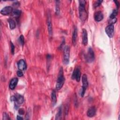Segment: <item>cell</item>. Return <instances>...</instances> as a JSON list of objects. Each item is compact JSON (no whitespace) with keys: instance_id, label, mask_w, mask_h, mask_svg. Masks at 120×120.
<instances>
[{"instance_id":"8","label":"cell","mask_w":120,"mask_h":120,"mask_svg":"<svg viewBox=\"0 0 120 120\" xmlns=\"http://www.w3.org/2000/svg\"><path fill=\"white\" fill-rule=\"evenodd\" d=\"M105 31L107 35L110 38H112L114 35V26L113 24H109L105 29Z\"/></svg>"},{"instance_id":"18","label":"cell","mask_w":120,"mask_h":120,"mask_svg":"<svg viewBox=\"0 0 120 120\" xmlns=\"http://www.w3.org/2000/svg\"><path fill=\"white\" fill-rule=\"evenodd\" d=\"M51 99L52 102V105L54 106L57 103V98L55 90H52L51 93Z\"/></svg>"},{"instance_id":"24","label":"cell","mask_w":120,"mask_h":120,"mask_svg":"<svg viewBox=\"0 0 120 120\" xmlns=\"http://www.w3.org/2000/svg\"><path fill=\"white\" fill-rule=\"evenodd\" d=\"M19 41L22 45H23L24 44V38L22 35H21L19 37Z\"/></svg>"},{"instance_id":"28","label":"cell","mask_w":120,"mask_h":120,"mask_svg":"<svg viewBox=\"0 0 120 120\" xmlns=\"http://www.w3.org/2000/svg\"><path fill=\"white\" fill-rule=\"evenodd\" d=\"M18 112H19V113L21 115H23V114H24V112H25L24 110L23 109H22V108L20 109L19 110V111H18Z\"/></svg>"},{"instance_id":"17","label":"cell","mask_w":120,"mask_h":120,"mask_svg":"<svg viewBox=\"0 0 120 120\" xmlns=\"http://www.w3.org/2000/svg\"><path fill=\"white\" fill-rule=\"evenodd\" d=\"M77 28L76 26H75L74 30L72 34V44L74 45H75L76 44V40H77Z\"/></svg>"},{"instance_id":"10","label":"cell","mask_w":120,"mask_h":120,"mask_svg":"<svg viewBox=\"0 0 120 120\" xmlns=\"http://www.w3.org/2000/svg\"><path fill=\"white\" fill-rule=\"evenodd\" d=\"M13 8L11 6H6L1 9L0 12V14L3 15H8L10 14L11 13H12Z\"/></svg>"},{"instance_id":"27","label":"cell","mask_w":120,"mask_h":120,"mask_svg":"<svg viewBox=\"0 0 120 120\" xmlns=\"http://www.w3.org/2000/svg\"><path fill=\"white\" fill-rule=\"evenodd\" d=\"M16 74L18 77H22L23 76V73H22V71L20 70H19L17 71Z\"/></svg>"},{"instance_id":"30","label":"cell","mask_w":120,"mask_h":120,"mask_svg":"<svg viewBox=\"0 0 120 120\" xmlns=\"http://www.w3.org/2000/svg\"><path fill=\"white\" fill-rule=\"evenodd\" d=\"M16 119H17V120H22V119H23L22 117H21V116H18V115L17 116Z\"/></svg>"},{"instance_id":"12","label":"cell","mask_w":120,"mask_h":120,"mask_svg":"<svg viewBox=\"0 0 120 120\" xmlns=\"http://www.w3.org/2000/svg\"><path fill=\"white\" fill-rule=\"evenodd\" d=\"M88 34L87 30L83 29L82 31V43L83 45H86L88 44Z\"/></svg>"},{"instance_id":"16","label":"cell","mask_w":120,"mask_h":120,"mask_svg":"<svg viewBox=\"0 0 120 120\" xmlns=\"http://www.w3.org/2000/svg\"><path fill=\"white\" fill-rule=\"evenodd\" d=\"M17 67L19 70H24L26 68V64L23 60H20L17 63Z\"/></svg>"},{"instance_id":"3","label":"cell","mask_w":120,"mask_h":120,"mask_svg":"<svg viewBox=\"0 0 120 120\" xmlns=\"http://www.w3.org/2000/svg\"><path fill=\"white\" fill-rule=\"evenodd\" d=\"M70 57V48L69 46H66L63 50V62L65 64H68L69 62Z\"/></svg>"},{"instance_id":"7","label":"cell","mask_w":120,"mask_h":120,"mask_svg":"<svg viewBox=\"0 0 120 120\" xmlns=\"http://www.w3.org/2000/svg\"><path fill=\"white\" fill-rule=\"evenodd\" d=\"M81 76V72L80 68H75L73 72L72 78L73 80H75L77 82H79L80 80Z\"/></svg>"},{"instance_id":"9","label":"cell","mask_w":120,"mask_h":120,"mask_svg":"<svg viewBox=\"0 0 120 120\" xmlns=\"http://www.w3.org/2000/svg\"><path fill=\"white\" fill-rule=\"evenodd\" d=\"M118 10L114 9L109 18V22L110 24H113L117 22L116 16L118 14Z\"/></svg>"},{"instance_id":"26","label":"cell","mask_w":120,"mask_h":120,"mask_svg":"<svg viewBox=\"0 0 120 120\" xmlns=\"http://www.w3.org/2000/svg\"><path fill=\"white\" fill-rule=\"evenodd\" d=\"M10 118L6 112H4L3 113V120H10Z\"/></svg>"},{"instance_id":"14","label":"cell","mask_w":120,"mask_h":120,"mask_svg":"<svg viewBox=\"0 0 120 120\" xmlns=\"http://www.w3.org/2000/svg\"><path fill=\"white\" fill-rule=\"evenodd\" d=\"M47 28L49 34L51 36L52 33V24L51 20V16L50 14L47 15Z\"/></svg>"},{"instance_id":"15","label":"cell","mask_w":120,"mask_h":120,"mask_svg":"<svg viewBox=\"0 0 120 120\" xmlns=\"http://www.w3.org/2000/svg\"><path fill=\"white\" fill-rule=\"evenodd\" d=\"M18 81V79H17V78L15 77V78H12L9 84V87L10 89H11V90H14L17 84Z\"/></svg>"},{"instance_id":"19","label":"cell","mask_w":120,"mask_h":120,"mask_svg":"<svg viewBox=\"0 0 120 120\" xmlns=\"http://www.w3.org/2000/svg\"><path fill=\"white\" fill-rule=\"evenodd\" d=\"M8 22L9 25V28L11 30H13L15 28L16 23L15 21L12 18H9L8 19Z\"/></svg>"},{"instance_id":"6","label":"cell","mask_w":120,"mask_h":120,"mask_svg":"<svg viewBox=\"0 0 120 120\" xmlns=\"http://www.w3.org/2000/svg\"><path fill=\"white\" fill-rule=\"evenodd\" d=\"M94 59L95 54L94 51L91 47H89L86 56V60L89 63H91L94 60Z\"/></svg>"},{"instance_id":"20","label":"cell","mask_w":120,"mask_h":120,"mask_svg":"<svg viewBox=\"0 0 120 120\" xmlns=\"http://www.w3.org/2000/svg\"><path fill=\"white\" fill-rule=\"evenodd\" d=\"M21 13H22V12L21 10H20L19 9H14L12 11L13 15L16 18L19 17L20 16Z\"/></svg>"},{"instance_id":"2","label":"cell","mask_w":120,"mask_h":120,"mask_svg":"<svg viewBox=\"0 0 120 120\" xmlns=\"http://www.w3.org/2000/svg\"><path fill=\"white\" fill-rule=\"evenodd\" d=\"M65 77L63 74V70L62 67L60 69V71L58 74L56 84V90H59L61 89L65 82Z\"/></svg>"},{"instance_id":"4","label":"cell","mask_w":120,"mask_h":120,"mask_svg":"<svg viewBox=\"0 0 120 120\" xmlns=\"http://www.w3.org/2000/svg\"><path fill=\"white\" fill-rule=\"evenodd\" d=\"M82 86L81 89V96L82 97H83L84 95L85 92L86 91V90L88 86V81L87 79V76L85 74L82 75Z\"/></svg>"},{"instance_id":"11","label":"cell","mask_w":120,"mask_h":120,"mask_svg":"<svg viewBox=\"0 0 120 120\" xmlns=\"http://www.w3.org/2000/svg\"><path fill=\"white\" fill-rule=\"evenodd\" d=\"M94 19L96 22H100L104 18V15L102 12L100 11H97L95 13L94 15Z\"/></svg>"},{"instance_id":"21","label":"cell","mask_w":120,"mask_h":120,"mask_svg":"<svg viewBox=\"0 0 120 120\" xmlns=\"http://www.w3.org/2000/svg\"><path fill=\"white\" fill-rule=\"evenodd\" d=\"M62 109L61 107L60 106L59 108L58 112L56 115V117H55L56 120H60L61 119V115H62V109Z\"/></svg>"},{"instance_id":"25","label":"cell","mask_w":120,"mask_h":120,"mask_svg":"<svg viewBox=\"0 0 120 120\" xmlns=\"http://www.w3.org/2000/svg\"><path fill=\"white\" fill-rule=\"evenodd\" d=\"M10 46H11V53L12 54H14L15 53V46L13 44V43L11 41L10 42Z\"/></svg>"},{"instance_id":"13","label":"cell","mask_w":120,"mask_h":120,"mask_svg":"<svg viewBox=\"0 0 120 120\" xmlns=\"http://www.w3.org/2000/svg\"><path fill=\"white\" fill-rule=\"evenodd\" d=\"M96 108L95 106H91L89 108L87 112V115L89 117H94L96 113Z\"/></svg>"},{"instance_id":"22","label":"cell","mask_w":120,"mask_h":120,"mask_svg":"<svg viewBox=\"0 0 120 120\" xmlns=\"http://www.w3.org/2000/svg\"><path fill=\"white\" fill-rule=\"evenodd\" d=\"M59 1H56V6H55V11H56V14L57 15H59L60 13V6H59Z\"/></svg>"},{"instance_id":"5","label":"cell","mask_w":120,"mask_h":120,"mask_svg":"<svg viewBox=\"0 0 120 120\" xmlns=\"http://www.w3.org/2000/svg\"><path fill=\"white\" fill-rule=\"evenodd\" d=\"M10 99L12 101L15 102L18 105L22 104L24 101L23 97L21 95L17 93L11 97Z\"/></svg>"},{"instance_id":"23","label":"cell","mask_w":120,"mask_h":120,"mask_svg":"<svg viewBox=\"0 0 120 120\" xmlns=\"http://www.w3.org/2000/svg\"><path fill=\"white\" fill-rule=\"evenodd\" d=\"M102 1H103L102 0H100L96 1L93 3V7H94V8H96L98 7V6H99L101 5V4L102 3Z\"/></svg>"},{"instance_id":"1","label":"cell","mask_w":120,"mask_h":120,"mask_svg":"<svg viewBox=\"0 0 120 120\" xmlns=\"http://www.w3.org/2000/svg\"><path fill=\"white\" fill-rule=\"evenodd\" d=\"M79 17L80 20L82 22H84L87 18L88 14L85 9V4L86 1L84 0H81L79 1Z\"/></svg>"},{"instance_id":"29","label":"cell","mask_w":120,"mask_h":120,"mask_svg":"<svg viewBox=\"0 0 120 120\" xmlns=\"http://www.w3.org/2000/svg\"><path fill=\"white\" fill-rule=\"evenodd\" d=\"M114 2H115L116 5V7H117V8H119V7H120V3L118 1V0H116V1H114Z\"/></svg>"}]
</instances>
